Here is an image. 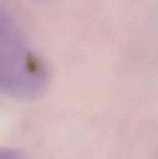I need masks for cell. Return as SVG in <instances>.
<instances>
[{"mask_svg": "<svg viewBox=\"0 0 158 159\" xmlns=\"http://www.w3.org/2000/svg\"><path fill=\"white\" fill-rule=\"evenodd\" d=\"M46 69L30 50L0 0V89L14 94H30L45 83Z\"/></svg>", "mask_w": 158, "mask_h": 159, "instance_id": "6da1fadb", "label": "cell"}]
</instances>
